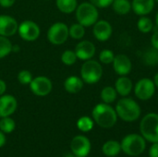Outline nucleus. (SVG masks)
I'll return each instance as SVG.
<instances>
[{
  "label": "nucleus",
  "instance_id": "nucleus-35",
  "mask_svg": "<svg viewBox=\"0 0 158 157\" xmlns=\"http://www.w3.org/2000/svg\"><path fill=\"white\" fill-rule=\"evenodd\" d=\"M149 157H158V143L151 146L149 150Z\"/></svg>",
  "mask_w": 158,
  "mask_h": 157
},
{
  "label": "nucleus",
  "instance_id": "nucleus-13",
  "mask_svg": "<svg viewBox=\"0 0 158 157\" xmlns=\"http://www.w3.org/2000/svg\"><path fill=\"white\" fill-rule=\"evenodd\" d=\"M113 69L118 76H128L132 70V63L131 58L125 54L115 56L112 62Z\"/></svg>",
  "mask_w": 158,
  "mask_h": 157
},
{
  "label": "nucleus",
  "instance_id": "nucleus-37",
  "mask_svg": "<svg viewBox=\"0 0 158 157\" xmlns=\"http://www.w3.org/2000/svg\"><path fill=\"white\" fill-rule=\"evenodd\" d=\"M6 90V82L3 80H0V96L5 93Z\"/></svg>",
  "mask_w": 158,
  "mask_h": 157
},
{
  "label": "nucleus",
  "instance_id": "nucleus-28",
  "mask_svg": "<svg viewBox=\"0 0 158 157\" xmlns=\"http://www.w3.org/2000/svg\"><path fill=\"white\" fill-rule=\"evenodd\" d=\"M16 124L15 121L9 118V117H6V118H1L0 119V130L4 133H11L14 130H15Z\"/></svg>",
  "mask_w": 158,
  "mask_h": 157
},
{
  "label": "nucleus",
  "instance_id": "nucleus-2",
  "mask_svg": "<svg viewBox=\"0 0 158 157\" xmlns=\"http://www.w3.org/2000/svg\"><path fill=\"white\" fill-rule=\"evenodd\" d=\"M115 110L118 118L125 122H134L142 114L140 105L134 99L128 96L122 97L118 101Z\"/></svg>",
  "mask_w": 158,
  "mask_h": 157
},
{
  "label": "nucleus",
  "instance_id": "nucleus-18",
  "mask_svg": "<svg viewBox=\"0 0 158 157\" xmlns=\"http://www.w3.org/2000/svg\"><path fill=\"white\" fill-rule=\"evenodd\" d=\"M133 82L128 76H119L115 82V89L118 95L126 97L133 91Z\"/></svg>",
  "mask_w": 158,
  "mask_h": 157
},
{
  "label": "nucleus",
  "instance_id": "nucleus-15",
  "mask_svg": "<svg viewBox=\"0 0 158 157\" xmlns=\"http://www.w3.org/2000/svg\"><path fill=\"white\" fill-rule=\"evenodd\" d=\"M17 20L8 15H0V35L5 37L13 36L18 31Z\"/></svg>",
  "mask_w": 158,
  "mask_h": 157
},
{
  "label": "nucleus",
  "instance_id": "nucleus-27",
  "mask_svg": "<svg viewBox=\"0 0 158 157\" xmlns=\"http://www.w3.org/2000/svg\"><path fill=\"white\" fill-rule=\"evenodd\" d=\"M12 43L7 37L0 35V58H4L12 52Z\"/></svg>",
  "mask_w": 158,
  "mask_h": 157
},
{
  "label": "nucleus",
  "instance_id": "nucleus-22",
  "mask_svg": "<svg viewBox=\"0 0 158 157\" xmlns=\"http://www.w3.org/2000/svg\"><path fill=\"white\" fill-rule=\"evenodd\" d=\"M104 155L107 157H115L121 152V145L117 141H107L102 147Z\"/></svg>",
  "mask_w": 158,
  "mask_h": 157
},
{
  "label": "nucleus",
  "instance_id": "nucleus-38",
  "mask_svg": "<svg viewBox=\"0 0 158 157\" xmlns=\"http://www.w3.org/2000/svg\"><path fill=\"white\" fill-rule=\"evenodd\" d=\"M6 143V137L4 135V132H2L0 130V148L3 147Z\"/></svg>",
  "mask_w": 158,
  "mask_h": 157
},
{
  "label": "nucleus",
  "instance_id": "nucleus-4",
  "mask_svg": "<svg viewBox=\"0 0 158 157\" xmlns=\"http://www.w3.org/2000/svg\"><path fill=\"white\" fill-rule=\"evenodd\" d=\"M121 151L130 156H137L142 155L145 148L146 143L145 139L139 134H129L123 138L120 143Z\"/></svg>",
  "mask_w": 158,
  "mask_h": 157
},
{
  "label": "nucleus",
  "instance_id": "nucleus-10",
  "mask_svg": "<svg viewBox=\"0 0 158 157\" xmlns=\"http://www.w3.org/2000/svg\"><path fill=\"white\" fill-rule=\"evenodd\" d=\"M29 85L32 93L37 96H46L52 92L53 89L52 81L44 76H38L32 79Z\"/></svg>",
  "mask_w": 158,
  "mask_h": 157
},
{
  "label": "nucleus",
  "instance_id": "nucleus-36",
  "mask_svg": "<svg viewBox=\"0 0 158 157\" xmlns=\"http://www.w3.org/2000/svg\"><path fill=\"white\" fill-rule=\"evenodd\" d=\"M16 0H0V6L3 7H10L15 4Z\"/></svg>",
  "mask_w": 158,
  "mask_h": 157
},
{
  "label": "nucleus",
  "instance_id": "nucleus-41",
  "mask_svg": "<svg viewBox=\"0 0 158 157\" xmlns=\"http://www.w3.org/2000/svg\"><path fill=\"white\" fill-rule=\"evenodd\" d=\"M155 1H156V3H158V0H155Z\"/></svg>",
  "mask_w": 158,
  "mask_h": 157
},
{
  "label": "nucleus",
  "instance_id": "nucleus-12",
  "mask_svg": "<svg viewBox=\"0 0 158 157\" xmlns=\"http://www.w3.org/2000/svg\"><path fill=\"white\" fill-rule=\"evenodd\" d=\"M93 33L97 41L106 42L112 36L113 27L109 21L105 19H98L93 25Z\"/></svg>",
  "mask_w": 158,
  "mask_h": 157
},
{
  "label": "nucleus",
  "instance_id": "nucleus-14",
  "mask_svg": "<svg viewBox=\"0 0 158 157\" xmlns=\"http://www.w3.org/2000/svg\"><path fill=\"white\" fill-rule=\"evenodd\" d=\"M78 59H81L82 61H86L89 59H92L96 52L95 45L94 43L88 40H82L75 47L74 50Z\"/></svg>",
  "mask_w": 158,
  "mask_h": 157
},
{
  "label": "nucleus",
  "instance_id": "nucleus-33",
  "mask_svg": "<svg viewBox=\"0 0 158 157\" xmlns=\"http://www.w3.org/2000/svg\"><path fill=\"white\" fill-rule=\"evenodd\" d=\"M93 5H94L97 8H106L110 6L113 3V0H89Z\"/></svg>",
  "mask_w": 158,
  "mask_h": 157
},
{
  "label": "nucleus",
  "instance_id": "nucleus-32",
  "mask_svg": "<svg viewBox=\"0 0 158 157\" xmlns=\"http://www.w3.org/2000/svg\"><path fill=\"white\" fill-rule=\"evenodd\" d=\"M32 75L28 70H21L18 74V81L22 85H28L32 81Z\"/></svg>",
  "mask_w": 158,
  "mask_h": 157
},
{
  "label": "nucleus",
  "instance_id": "nucleus-17",
  "mask_svg": "<svg viewBox=\"0 0 158 157\" xmlns=\"http://www.w3.org/2000/svg\"><path fill=\"white\" fill-rule=\"evenodd\" d=\"M155 4V0H132L131 10L137 16H147L154 10Z\"/></svg>",
  "mask_w": 158,
  "mask_h": 157
},
{
  "label": "nucleus",
  "instance_id": "nucleus-23",
  "mask_svg": "<svg viewBox=\"0 0 158 157\" xmlns=\"http://www.w3.org/2000/svg\"><path fill=\"white\" fill-rule=\"evenodd\" d=\"M118 93L115 89V87L113 86H106L102 89L101 93H100V97L103 101V103L106 104H112L114 103L117 98H118Z\"/></svg>",
  "mask_w": 158,
  "mask_h": 157
},
{
  "label": "nucleus",
  "instance_id": "nucleus-8",
  "mask_svg": "<svg viewBox=\"0 0 158 157\" xmlns=\"http://www.w3.org/2000/svg\"><path fill=\"white\" fill-rule=\"evenodd\" d=\"M69 36V27L63 22L54 23L47 31V39L54 45L63 44Z\"/></svg>",
  "mask_w": 158,
  "mask_h": 157
},
{
  "label": "nucleus",
  "instance_id": "nucleus-11",
  "mask_svg": "<svg viewBox=\"0 0 158 157\" xmlns=\"http://www.w3.org/2000/svg\"><path fill=\"white\" fill-rule=\"evenodd\" d=\"M70 150L76 156L86 157L91 151V143L87 137L78 135L72 139L70 143Z\"/></svg>",
  "mask_w": 158,
  "mask_h": 157
},
{
  "label": "nucleus",
  "instance_id": "nucleus-21",
  "mask_svg": "<svg viewBox=\"0 0 158 157\" xmlns=\"http://www.w3.org/2000/svg\"><path fill=\"white\" fill-rule=\"evenodd\" d=\"M143 63L148 67H155L158 65V50L151 47L146 49L142 55Z\"/></svg>",
  "mask_w": 158,
  "mask_h": 157
},
{
  "label": "nucleus",
  "instance_id": "nucleus-3",
  "mask_svg": "<svg viewBox=\"0 0 158 157\" xmlns=\"http://www.w3.org/2000/svg\"><path fill=\"white\" fill-rule=\"evenodd\" d=\"M140 131L145 141L158 143V114L148 113L141 120Z\"/></svg>",
  "mask_w": 158,
  "mask_h": 157
},
{
  "label": "nucleus",
  "instance_id": "nucleus-6",
  "mask_svg": "<svg viewBox=\"0 0 158 157\" xmlns=\"http://www.w3.org/2000/svg\"><path fill=\"white\" fill-rule=\"evenodd\" d=\"M103 67L99 61L89 59L84 61L81 68V78L84 83L95 84L103 77Z\"/></svg>",
  "mask_w": 158,
  "mask_h": 157
},
{
  "label": "nucleus",
  "instance_id": "nucleus-34",
  "mask_svg": "<svg viewBox=\"0 0 158 157\" xmlns=\"http://www.w3.org/2000/svg\"><path fill=\"white\" fill-rule=\"evenodd\" d=\"M151 45L152 47L156 48L158 50V29L156 30L153 34H152V37H151Z\"/></svg>",
  "mask_w": 158,
  "mask_h": 157
},
{
  "label": "nucleus",
  "instance_id": "nucleus-31",
  "mask_svg": "<svg viewBox=\"0 0 158 157\" xmlns=\"http://www.w3.org/2000/svg\"><path fill=\"white\" fill-rule=\"evenodd\" d=\"M114 58H115V54L110 49H104L99 54V61L100 63L105 65L112 64Z\"/></svg>",
  "mask_w": 158,
  "mask_h": 157
},
{
  "label": "nucleus",
  "instance_id": "nucleus-24",
  "mask_svg": "<svg viewBox=\"0 0 158 157\" xmlns=\"http://www.w3.org/2000/svg\"><path fill=\"white\" fill-rule=\"evenodd\" d=\"M56 7L59 11L65 14H70L74 12L78 6L77 0H56Z\"/></svg>",
  "mask_w": 158,
  "mask_h": 157
},
{
  "label": "nucleus",
  "instance_id": "nucleus-9",
  "mask_svg": "<svg viewBox=\"0 0 158 157\" xmlns=\"http://www.w3.org/2000/svg\"><path fill=\"white\" fill-rule=\"evenodd\" d=\"M18 32L20 38L26 42H33L40 36V27L32 20L22 21L18 28Z\"/></svg>",
  "mask_w": 158,
  "mask_h": 157
},
{
  "label": "nucleus",
  "instance_id": "nucleus-16",
  "mask_svg": "<svg viewBox=\"0 0 158 157\" xmlns=\"http://www.w3.org/2000/svg\"><path fill=\"white\" fill-rule=\"evenodd\" d=\"M17 99L11 94L0 96V118L11 116L17 109Z\"/></svg>",
  "mask_w": 158,
  "mask_h": 157
},
{
  "label": "nucleus",
  "instance_id": "nucleus-29",
  "mask_svg": "<svg viewBox=\"0 0 158 157\" xmlns=\"http://www.w3.org/2000/svg\"><path fill=\"white\" fill-rule=\"evenodd\" d=\"M77 127L83 132H88L94 128V120L89 117H81L77 121Z\"/></svg>",
  "mask_w": 158,
  "mask_h": 157
},
{
  "label": "nucleus",
  "instance_id": "nucleus-39",
  "mask_svg": "<svg viewBox=\"0 0 158 157\" xmlns=\"http://www.w3.org/2000/svg\"><path fill=\"white\" fill-rule=\"evenodd\" d=\"M153 81H154V83H155V85H156V87L158 89V72H156V74H155V76H154V79H153Z\"/></svg>",
  "mask_w": 158,
  "mask_h": 157
},
{
  "label": "nucleus",
  "instance_id": "nucleus-7",
  "mask_svg": "<svg viewBox=\"0 0 158 157\" xmlns=\"http://www.w3.org/2000/svg\"><path fill=\"white\" fill-rule=\"evenodd\" d=\"M156 87L154 81L149 78H143L139 80L133 86L135 96L141 101L150 100L156 93Z\"/></svg>",
  "mask_w": 158,
  "mask_h": 157
},
{
  "label": "nucleus",
  "instance_id": "nucleus-30",
  "mask_svg": "<svg viewBox=\"0 0 158 157\" xmlns=\"http://www.w3.org/2000/svg\"><path fill=\"white\" fill-rule=\"evenodd\" d=\"M78 57L74 51L72 50H66L61 55V61L66 66H72L76 63Z\"/></svg>",
  "mask_w": 158,
  "mask_h": 157
},
{
  "label": "nucleus",
  "instance_id": "nucleus-1",
  "mask_svg": "<svg viewBox=\"0 0 158 157\" xmlns=\"http://www.w3.org/2000/svg\"><path fill=\"white\" fill-rule=\"evenodd\" d=\"M92 116L94 121L103 129H111L118 121L115 108L106 103L97 104L92 111Z\"/></svg>",
  "mask_w": 158,
  "mask_h": 157
},
{
  "label": "nucleus",
  "instance_id": "nucleus-20",
  "mask_svg": "<svg viewBox=\"0 0 158 157\" xmlns=\"http://www.w3.org/2000/svg\"><path fill=\"white\" fill-rule=\"evenodd\" d=\"M111 6L115 13L120 16H124L131 12V2L130 0H113Z\"/></svg>",
  "mask_w": 158,
  "mask_h": 157
},
{
  "label": "nucleus",
  "instance_id": "nucleus-40",
  "mask_svg": "<svg viewBox=\"0 0 158 157\" xmlns=\"http://www.w3.org/2000/svg\"><path fill=\"white\" fill-rule=\"evenodd\" d=\"M155 23H156V28L158 29V11H157V13H156V19H155Z\"/></svg>",
  "mask_w": 158,
  "mask_h": 157
},
{
  "label": "nucleus",
  "instance_id": "nucleus-25",
  "mask_svg": "<svg viewBox=\"0 0 158 157\" xmlns=\"http://www.w3.org/2000/svg\"><path fill=\"white\" fill-rule=\"evenodd\" d=\"M154 21L147 16H142L138 19L137 28L142 33H149L154 29Z\"/></svg>",
  "mask_w": 158,
  "mask_h": 157
},
{
  "label": "nucleus",
  "instance_id": "nucleus-19",
  "mask_svg": "<svg viewBox=\"0 0 158 157\" xmlns=\"http://www.w3.org/2000/svg\"><path fill=\"white\" fill-rule=\"evenodd\" d=\"M83 81L77 76H70L64 81V88L69 93H78L83 88Z\"/></svg>",
  "mask_w": 158,
  "mask_h": 157
},
{
  "label": "nucleus",
  "instance_id": "nucleus-26",
  "mask_svg": "<svg viewBox=\"0 0 158 157\" xmlns=\"http://www.w3.org/2000/svg\"><path fill=\"white\" fill-rule=\"evenodd\" d=\"M69 34L74 40H81L85 35V27L80 23H74L69 28Z\"/></svg>",
  "mask_w": 158,
  "mask_h": 157
},
{
  "label": "nucleus",
  "instance_id": "nucleus-5",
  "mask_svg": "<svg viewBox=\"0 0 158 157\" xmlns=\"http://www.w3.org/2000/svg\"><path fill=\"white\" fill-rule=\"evenodd\" d=\"M75 12L78 23L84 27L93 26L99 18L98 8L91 2H83L78 5Z\"/></svg>",
  "mask_w": 158,
  "mask_h": 157
}]
</instances>
